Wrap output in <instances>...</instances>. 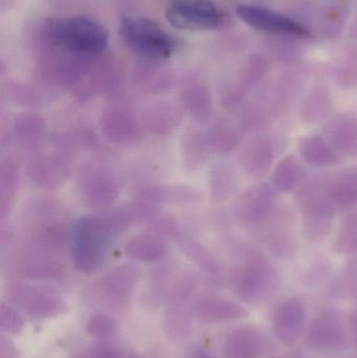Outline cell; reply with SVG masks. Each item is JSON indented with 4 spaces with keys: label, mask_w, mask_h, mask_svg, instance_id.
<instances>
[{
    "label": "cell",
    "mask_w": 357,
    "mask_h": 358,
    "mask_svg": "<svg viewBox=\"0 0 357 358\" xmlns=\"http://www.w3.org/2000/svg\"><path fill=\"white\" fill-rule=\"evenodd\" d=\"M43 31L52 45L73 54H99L108 44L106 29L86 17L50 19Z\"/></svg>",
    "instance_id": "6da1fadb"
},
{
    "label": "cell",
    "mask_w": 357,
    "mask_h": 358,
    "mask_svg": "<svg viewBox=\"0 0 357 358\" xmlns=\"http://www.w3.org/2000/svg\"><path fill=\"white\" fill-rule=\"evenodd\" d=\"M121 35L130 50L152 60L169 58L177 42L154 21L142 17H127L121 22Z\"/></svg>",
    "instance_id": "7a4b0ae2"
},
{
    "label": "cell",
    "mask_w": 357,
    "mask_h": 358,
    "mask_svg": "<svg viewBox=\"0 0 357 358\" xmlns=\"http://www.w3.org/2000/svg\"><path fill=\"white\" fill-rule=\"evenodd\" d=\"M166 17L170 24L184 31H209L224 20L221 10L211 0H173Z\"/></svg>",
    "instance_id": "3957f363"
},
{
    "label": "cell",
    "mask_w": 357,
    "mask_h": 358,
    "mask_svg": "<svg viewBox=\"0 0 357 358\" xmlns=\"http://www.w3.org/2000/svg\"><path fill=\"white\" fill-rule=\"evenodd\" d=\"M236 13L243 22L258 31L297 38L310 36V31L301 23L264 6L240 4L237 6Z\"/></svg>",
    "instance_id": "277c9868"
},
{
    "label": "cell",
    "mask_w": 357,
    "mask_h": 358,
    "mask_svg": "<svg viewBox=\"0 0 357 358\" xmlns=\"http://www.w3.org/2000/svg\"><path fill=\"white\" fill-rule=\"evenodd\" d=\"M302 231L308 241L316 242L327 237L333 227V210L324 198L304 197Z\"/></svg>",
    "instance_id": "5b68a950"
},
{
    "label": "cell",
    "mask_w": 357,
    "mask_h": 358,
    "mask_svg": "<svg viewBox=\"0 0 357 358\" xmlns=\"http://www.w3.org/2000/svg\"><path fill=\"white\" fill-rule=\"evenodd\" d=\"M329 145L337 152L349 157L357 155V120L349 115H339L325 127Z\"/></svg>",
    "instance_id": "8992f818"
},
{
    "label": "cell",
    "mask_w": 357,
    "mask_h": 358,
    "mask_svg": "<svg viewBox=\"0 0 357 358\" xmlns=\"http://www.w3.org/2000/svg\"><path fill=\"white\" fill-rule=\"evenodd\" d=\"M276 201V193L270 185H261L251 189L242 200L241 212L249 222L259 223L265 220Z\"/></svg>",
    "instance_id": "52a82bcc"
},
{
    "label": "cell",
    "mask_w": 357,
    "mask_h": 358,
    "mask_svg": "<svg viewBox=\"0 0 357 358\" xmlns=\"http://www.w3.org/2000/svg\"><path fill=\"white\" fill-rule=\"evenodd\" d=\"M274 161V149L268 140L254 141L245 149L242 164L247 174L253 178H261L268 173Z\"/></svg>",
    "instance_id": "ba28073f"
},
{
    "label": "cell",
    "mask_w": 357,
    "mask_h": 358,
    "mask_svg": "<svg viewBox=\"0 0 357 358\" xmlns=\"http://www.w3.org/2000/svg\"><path fill=\"white\" fill-rule=\"evenodd\" d=\"M300 155L302 159L316 167L335 165L340 157L321 136H306L300 141Z\"/></svg>",
    "instance_id": "9c48e42d"
},
{
    "label": "cell",
    "mask_w": 357,
    "mask_h": 358,
    "mask_svg": "<svg viewBox=\"0 0 357 358\" xmlns=\"http://www.w3.org/2000/svg\"><path fill=\"white\" fill-rule=\"evenodd\" d=\"M125 111H108L103 117L104 130L111 140L117 143H126L131 140L136 132V124Z\"/></svg>",
    "instance_id": "30bf717a"
},
{
    "label": "cell",
    "mask_w": 357,
    "mask_h": 358,
    "mask_svg": "<svg viewBox=\"0 0 357 358\" xmlns=\"http://www.w3.org/2000/svg\"><path fill=\"white\" fill-rule=\"evenodd\" d=\"M331 111V99L325 90H316L302 103L300 117L304 123L316 124L326 119Z\"/></svg>",
    "instance_id": "8fae6325"
},
{
    "label": "cell",
    "mask_w": 357,
    "mask_h": 358,
    "mask_svg": "<svg viewBox=\"0 0 357 358\" xmlns=\"http://www.w3.org/2000/svg\"><path fill=\"white\" fill-rule=\"evenodd\" d=\"M303 308L297 301H289L279 308L277 328L279 334L291 338L299 334L303 321Z\"/></svg>",
    "instance_id": "7c38bea8"
},
{
    "label": "cell",
    "mask_w": 357,
    "mask_h": 358,
    "mask_svg": "<svg viewBox=\"0 0 357 358\" xmlns=\"http://www.w3.org/2000/svg\"><path fill=\"white\" fill-rule=\"evenodd\" d=\"M84 195L88 198L92 206H102L115 197L117 185L108 176H96L88 180L84 189Z\"/></svg>",
    "instance_id": "4fadbf2b"
},
{
    "label": "cell",
    "mask_w": 357,
    "mask_h": 358,
    "mask_svg": "<svg viewBox=\"0 0 357 358\" xmlns=\"http://www.w3.org/2000/svg\"><path fill=\"white\" fill-rule=\"evenodd\" d=\"M236 189V176L234 171L226 165H218L212 170L211 189L215 199H226Z\"/></svg>",
    "instance_id": "5bb4252c"
},
{
    "label": "cell",
    "mask_w": 357,
    "mask_h": 358,
    "mask_svg": "<svg viewBox=\"0 0 357 358\" xmlns=\"http://www.w3.org/2000/svg\"><path fill=\"white\" fill-rule=\"evenodd\" d=\"M300 172L301 171L295 157H284L275 170V187L281 192L291 191L299 180Z\"/></svg>",
    "instance_id": "9a60e30c"
},
{
    "label": "cell",
    "mask_w": 357,
    "mask_h": 358,
    "mask_svg": "<svg viewBox=\"0 0 357 358\" xmlns=\"http://www.w3.org/2000/svg\"><path fill=\"white\" fill-rule=\"evenodd\" d=\"M268 277V271L264 264L257 262L252 265L239 282V290L245 296H253L261 292Z\"/></svg>",
    "instance_id": "2e32d148"
},
{
    "label": "cell",
    "mask_w": 357,
    "mask_h": 358,
    "mask_svg": "<svg viewBox=\"0 0 357 358\" xmlns=\"http://www.w3.org/2000/svg\"><path fill=\"white\" fill-rule=\"evenodd\" d=\"M335 250L350 254L357 250V214L350 215L344 220L335 241Z\"/></svg>",
    "instance_id": "e0dca14e"
},
{
    "label": "cell",
    "mask_w": 357,
    "mask_h": 358,
    "mask_svg": "<svg viewBox=\"0 0 357 358\" xmlns=\"http://www.w3.org/2000/svg\"><path fill=\"white\" fill-rule=\"evenodd\" d=\"M127 250L130 256L143 260V259L159 258L163 256L165 252V246L154 238L138 237L129 241Z\"/></svg>",
    "instance_id": "ac0fdd59"
},
{
    "label": "cell",
    "mask_w": 357,
    "mask_h": 358,
    "mask_svg": "<svg viewBox=\"0 0 357 358\" xmlns=\"http://www.w3.org/2000/svg\"><path fill=\"white\" fill-rule=\"evenodd\" d=\"M329 200L339 206L357 204V181L354 178L344 179L329 187Z\"/></svg>",
    "instance_id": "d6986e66"
},
{
    "label": "cell",
    "mask_w": 357,
    "mask_h": 358,
    "mask_svg": "<svg viewBox=\"0 0 357 358\" xmlns=\"http://www.w3.org/2000/svg\"><path fill=\"white\" fill-rule=\"evenodd\" d=\"M207 142L218 152L228 153L238 146L239 136L228 126H217L213 128L211 134L207 136Z\"/></svg>",
    "instance_id": "ffe728a7"
},
{
    "label": "cell",
    "mask_w": 357,
    "mask_h": 358,
    "mask_svg": "<svg viewBox=\"0 0 357 358\" xmlns=\"http://www.w3.org/2000/svg\"><path fill=\"white\" fill-rule=\"evenodd\" d=\"M207 146L210 147L207 140L199 136L197 132H192L189 136H186L184 144V155L186 157V161L193 164V166L203 164L207 155Z\"/></svg>",
    "instance_id": "44dd1931"
},
{
    "label": "cell",
    "mask_w": 357,
    "mask_h": 358,
    "mask_svg": "<svg viewBox=\"0 0 357 358\" xmlns=\"http://www.w3.org/2000/svg\"><path fill=\"white\" fill-rule=\"evenodd\" d=\"M352 178H354V179H356V180L357 181V169L356 170V173H354V176H352Z\"/></svg>",
    "instance_id": "7402d4cb"
}]
</instances>
